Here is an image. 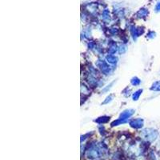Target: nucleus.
Listing matches in <instances>:
<instances>
[{
  "label": "nucleus",
  "instance_id": "obj_8",
  "mask_svg": "<svg viewBox=\"0 0 160 160\" xmlns=\"http://www.w3.org/2000/svg\"><path fill=\"white\" fill-rule=\"evenodd\" d=\"M142 89L136 90V91L134 93V94H133V95H132V99H133V100H134V101H137V100L139 99L140 95H142Z\"/></svg>",
  "mask_w": 160,
  "mask_h": 160
},
{
  "label": "nucleus",
  "instance_id": "obj_15",
  "mask_svg": "<svg viewBox=\"0 0 160 160\" xmlns=\"http://www.w3.org/2000/svg\"><path fill=\"white\" fill-rule=\"evenodd\" d=\"M125 50H126L125 47H120V48H119V53H124Z\"/></svg>",
  "mask_w": 160,
  "mask_h": 160
},
{
  "label": "nucleus",
  "instance_id": "obj_16",
  "mask_svg": "<svg viewBox=\"0 0 160 160\" xmlns=\"http://www.w3.org/2000/svg\"><path fill=\"white\" fill-rule=\"evenodd\" d=\"M156 10H157V11L160 10V3H158V5L156 6Z\"/></svg>",
  "mask_w": 160,
  "mask_h": 160
},
{
  "label": "nucleus",
  "instance_id": "obj_11",
  "mask_svg": "<svg viewBox=\"0 0 160 160\" xmlns=\"http://www.w3.org/2000/svg\"><path fill=\"white\" fill-rule=\"evenodd\" d=\"M117 51V47H116V45H113V46H111V47H110V49H109V52L111 53V54H115V53Z\"/></svg>",
  "mask_w": 160,
  "mask_h": 160
},
{
  "label": "nucleus",
  "instance_id": "obj_1",
  "mask_svg": "<svg viewBox=\"0 0 160 160\" xmlns=\"http://www.w3.org/2000/svg\"><path fill=\"white\" fill-rule=\"evenodd\" d=\"M142 136L144 139H146V141L149 142H152L154 140H155L158 137V132L157 130L151 129V128H148V129H145L142 130Z\"/></svg>",
  "mask_w": 160,
  "mask_h": 160
},
{
  "label": "nucleus",
  "instance_id": "obj_4",
  "mask_svg": "<svg viewBox=\"0 0 160 160\" xmlns=\"http://www.w3.org/2000/svg\"><path fill=\"white\" fill-rule=\"evenodd\" d=\"M101 150L99 149L96 146H92V147L88 151V155L90 158H99L101 155Z\"/></svg>",
  "mask_w": 160,
  "mask_h": 160
},
{
  "label": "nucleus",
  "instance_id": "obj_13",
  "mask_svg": "<svg viewBox=\"0 0 160 160\" xmlns=\"http://www.w3.org/2000/svg\"><path fill=\"white\" fill-rule=\"evenodd\" d=\"M113 83H114V82H113V83H111L110 85H108V86H106V87H106V88H104V89L102 90V91H103V92H106V91H108V90H109V89H110V88L111 87V86L113 85Z\"/></svg>",
  "mask_w": 160,
  "mask_h": 160
},
{
  "label": "nucleus",
  "instance_id": "obj_14",
  "mask_svg": "<svg viewBox=\"0 0 160 160\" xmlns=\"http://www.w3.org/2000/svg\"><path fill=\"white\" fill-rule=\"evenodd\" d=\"M147 37H148L149 38H153L155 37V33H154V32H150V33L147 35Z\"/></svg>",
  "mask_w": 160,
  "mask_h": 160
},
{
  "label": "nucleus",
  "instance_id": "obj_10",
  "mask_svg": "<svg viewBox=\"0 0 160 160\" xmlns=\"http://www.w3.org/2000/svg\"><path fill=\"white\" fill-rule=\"evenodd\" d=\"M130 83L133 86H139L141 83V80L137 77H134L130 80Z\"/></svg>",
  "mask_w": 160,
  "mask_h": 160
},
{
  "label": "nucleus",
  "instance_id": "obj_5",
  "mask_svg": "<svg viewBox=\"0 0 160 160\" xmlns=\"http://www.w3.org/2000/svg\"><path fill=\"white\" fill-rule=\"evenodd\" d=\"M129 124L130 125L131 127L135 128V129H139L142 127L143 126V120L142 118H136V119H132L130 121Z\"/></svg>",
  "mask_w": 160,
  "mask_h": 160
},
{
  "label": "nucleus",
  "instance_id": "obj_7",
  "mask_svg": "<svg viewBox=\"0 0 160 160\" xmlns=\"http://www.w3.org/2000/svg\"><path fill=\"white\" fill-rule=\"evenodd\" d=\"M109 120H110V117L109 116H102V117H99L97 119H95V122L99 123V124H103V123H107Z\"/></svg>",
  "mask_w": 160,
  "mask_h": 160
},
{
  "label": "nucleus",
  "instance_id": "obj_2",
  "mask_svg": "<svg viewBox=\"0 0 160 160\" xmlns=\"http://www.w3.org/2000/svg\"><path fill=\"white\" fill-rule=\"evenodd\" d=\"M135 113V111L132 110V109H128V110H126L124 111H123L121 114H120V116L118 118V119H120L121 121L125 123L127 122V120L129 118H130Z\"/></svg>",
  "mask_w": 160,
  "mask_h": 160
},
{
  "label": "nucleus",
  "instance_id": "obj_12",
  "mask_svg": "<svg viewBox=\"0 0 160 160\" xmlns=\"http://www.w3.org/2000/svg\"><path fill=\"white\" fill-rule=\"evenodd\" d=\"M112 99H113V95H110V96H108V97H106V100L102 102V104H107L108 102H111Z\"/></svg>",
  "mask_w": 160,
  "mask_h": 160
},
{
  "label": "nucleus",
  "instance_id": "obj_9",
  "mask_svg": "<svg viewBox=\"0 0 160 160\" xmlns=\"http://www.w3.org/2000/svg\"><path fill=\"white\" fill-rule=\"evenodd\" d=\"M151 90H153V91H160V81H157V82H155L151 87Z\"/></svg>",
  "mask_w": 160,
  "mask_h": 160
},
{
  "label": "nucleus",
  "instance_id": "obj_6",
  "mask_svg": "<svg viewBox=\"0 0 160 160\" xmlns=\"http://www.w3.org/2000/svg\"><path fill=\"white\" fill-rule=\"evenodd\" d=\"M106 60L108 63L110 64H112V65H115L118 62V58L115 57V55H109L106 56Z\"/></svg>",
  "mask_w": 160,
  "mask_h": 160
},
{
  "label": "nucleus",
  "instance_id": "obj_3",
  "mask_svg": "<svg viewBox=\"0 0 160 160\" xmlns=\"http://www.w3.org/2000/svg\"><path fill=\"white\" fill-rule=\"evenodd\" d=\"M96 65L102 71V72H103L105 75H109L111 72V67L107 65L106 62L102 61V60H99L96 62Z\"/></svg>",
  "mask_w": 160,
  "mask_h": 160
}]
</instances>
